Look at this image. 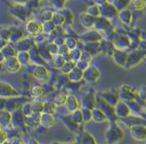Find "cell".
Masks as SVG:
<instances>
[{
    "label": "cell",
    "mask_w": 146,
    "mask_h": 144,
    "mask_svg": "<svg viewBox=\"0 0 146 144\" xmlns=\"http://www.w3.org/2000/svg\"><path fill=\"white\" fill-rule=\"evenodd\" d=\"M137 94V91L131 85L124 83L120 85L119 87V97L123 100L131 102L135 98Z\"/></svg>",
    "instance_id": "cell-1"
},
{
    "label": "cell",
    "mask_w": 146,
    "mask_h": 144,
    "mask_svg": "<svg viewBox=\"0 0 146 144\" xmlns=\"http://www.w3.org/2000/svg\"><path fill=\"white\" fill-rule=\"evenodd\" d=\"M100 75L101 73L99 68L93 65H90L84 71V79L89 83L96 82L100 79Z\"/></svg>",
    "instance_id": "cell-2"
},
{
    "label": "cell",
    "mask_w": 146,
    "mask_h": 144,
    "mask_svg": "<svg viewBox=\"0 0 146 144\" xmlns=\"http://www.w3.org/2000/svg\"><path fill=\"white\" fill-rule=\"evenodd\" d=\"M27 32L32 36H38L43 32V23L39 20H30L26 24Z\"/></svg>",
    "instance_id": "cell-3"
},
{
    "label": "cell",
    "mask_w": 146,
    "mask_h": 144,
    "mask_svg": "<svg viewBox=\"0 0 146 144\" xmlns=\"http://www.w3.org/2000/svg\"><path fill=\"white\" fill-rule=\"evenodd\" d=\"M145 56V54L141 51H133V52L129 53L125 67L130 69V68L137 66L138 64L141 63Z\"/></svg>",
    "instance_id": "cell-4"
},
{
    "label": "cell",
    "mask_w": 146,
    "mask_h": 144,
    "mask_svg": "<svg viewBox=\"0 0 146 144\" xmlns=\"http://www.w3.org/2000/svg\"><path fill=\"white\" fill-rule=\"evenodd\" d=\"M3 64L7 71H8L9 73H17L20 70L22 66L16 56L4 59Z\"/></svg>",
    "instance_id": "cell-5"
},
{
    "label": "cell",
    "mask_w": 146,
    "mask_h": 144,
    "mask_svg": "<svg viewBox=\"0 0 146 144\" xmlns=\"http://www.w3.org/2000/svg\"><path fill=\"white\" fill-rule=\"evenodd\" d=\"M80 39L85 43L88 42H99L103 40L102 35L96 30H89L82 34Z\"/></svg>",
    "instance_id": "cell-6"
},
{
    "label": "cell",
    "mask_w": 146,
    "mask_h": 144,
    "mask_svg": "<svg viewBox=\"0 0 146 144\" xmlns=\"http://www.w3.org/2000/svg\"><path fill=\"white\" fill-rule=\"evenodd\" d=\"M19 94L11 84L6 82H1V97L2 98H13L19 96Z\"/></svg>",
    "instance_id": "cell-7"
},
{
    "label": "cell",
    "mask_w": 146,
    "mask_h": 144,
    "mask_svg": "<svg viewBox=\"0 0 146 144\" xmlns=\"http://www.w3.org/2000/svg\"><path fill=\"white\" fill-rule=\"evenodd\" d=\"M100 15H101V16L107 18L108 19L114 18L118 14L117 9L113 5L110 4L108 3L100 6Z\"/></svg>",
    "instance_id": "cell-8"
},
{
    "label": "cell",
    "mask_w": 146,
    "mask_h": 144,
    "mask_svg": "<svg viewBox=\"0 0 146 144\" xmlns=\"http://www.w3.org/2000/svg\"><path fill=\"white\" fill-rule=\"evenodd\" d=\"M32 75L38 80L44 81L49 76L47 69L43 65H36L32 70Z\"/></svg>",
    "instance_id": "cell-9"
},
{
    "label": "cell",
    "mask_w": 146,
    "mask_h": 144,
    "mask_svg": "<svg viewBox=\"0 0 146 144\" xmlns=\"http://www.w3.org/2000/svg\"><path fill=\"white\" fill-rule=\"evenodd\" d=\"M128 55L129 54L125 51H120V50H116L114 52L112 59L113 61L115 62V63L117 64L119 67H125L126 63H127V59H128Z\"/></svg>",
    "instance_id": "cell-10"
},
{
    "label": "cell",
    "mask_w": 146,
    "mask_h": 144,
    "mask_svg": "<svg viewBox=\"0 0 146 144\" xmlns=\"http://www.w3.org/2000/svg\"><path fill=\"white\" fill-rule=\"evenodd\" d=\"M100 45L101 52H103L104 55L107 56H111V57L113 56V54L116 50L113 42L103 39L100 42Z\"/></svg>",
    "instance_id": "cell-11"
},
{
    "label": "cell",
    "mask_w": 146,
    "mask_h": 144,
    "mask_svg": "<svg viewBox=\"0 0 146 144\" xmlns=\"http://www.w3.org/2000/svg\"><path fill=\"white\" fill-rule=\"evenodd\" d=\"M97 18H95L88 15V13H83L80 15V22L81 25L85 28H91L94 26Z\"/></svg>",
    "instance_id": "cell-12"
},
{
    "label": "cell",
    "mask_w": 146,
    "mask_h": 144,
    "mask_svg": "<svg viewBox=\"0 0 146 144\" xmlns=\"http://www.w3.org/2000/svg\"><path fill=\"white\" fill-rule=\"evenodd\" d=\"M131 134L137 140H144L146 139V128L142 126L136 125L131 128Z\"/></svg>",
    "instance_id": "cell-13"
},
{
    "label": "cell",
    "mask_w": 146,
    "mask_h": 144,
    "mask_svg": "<svg viewBox=\"0 0 146 144\" xmlns=\"http://www.w3.org/2000/svg\"><path fill=\"white\" fill-rule=\"evenodd\" d=\"M113 43H114V46L116 47V50L125 51V49L130 47V39L125 35L124 36L120 35V37L116 38V41Z\"/></svg>",
    "instance_id": "cell-14"
},
{
    "label": "cell",
    "mask_w": 146,
    "mask_h": 144,
    "mask_svg": "<svg viewBox=\"0 0 146 144\" xmlns=\"http://www.w3.org/2000/svg\"><path fill=\"white\" fill-rule=\"evenodd\" d=\"M94 27L96 29H98V30L107 31L112 26H111V22H110L108 18L103 17V16H100L99 18H96Z\"/></svg>",
    "instance_id": "cell-15"
},
{
    "label": "cell",
    "mask_w": 146,
    "mask_h": 144,
    "mask_svg": "<svg viewBox=\"0 0 146 144\" xmlns=\"http://www.w3.org/2000/svg\"><path fill=\"white\" fill-rule=\"evenodd\" d=\"M34 41L30 38H22L17 42L18 49L19 51H28L33 47Z\"/></svg>",
    "instance_id": "cell-16"
},
{
    "label": "cell",
    "mask_w": 146,
    "mask_h": 144,
    "mask_svg": "<svg viewBox=\"0 0 146 144\" xmlns=\"http://www.w3.org/2000/svg\"><path fill=\"white\" fill-rule=\"evenodd\" d=\"M64 105L68 110H70V111H74V110L78 109V107H79V102H78L77 98H76V97L75 95L68 94Z\"/></svg>",
    "instance_id": "cell-17"
},
{
    "label": "cell",
    "mask_w": 146,
    "mask_h": 144,
    "mask_svg": "<svg viewBox=\"0 0 146 144\" xmlns=\"http://www.w3.org/2000/svg\"><path fill=\"white\" fill-rule=\"evenodd\" d=\"M84 51H87L88 53H90L92 56L97 55L101 52L100 49V45L99 42H88L85 43V47L84 48Z\"/></svg>",
    "instance_id": "cell-18"
},
{
    "label": "cell",
    "mask_w": 146,
    "mask_h": 144,
    "mask_svg": "<svg viewBox=\"0 0 146 144\" xmlns=\"http://www.w3.org/2000/svg\"><path fill=\"white\" fill-rule=\"evenodd\" d=\"M116 112L120 116L127 117L130 113V109L129 106L125 102L120 101L118 102V103L116 105Z\"/></svg>",
    "instance_id": "cell-19"
},
{
    "label": "cell",
    "mask_w": 146,
    "mask_h": 144,
    "mask_svg": "<svg viewBox=\"0 0 146 144\" xmlns=\"http://www.w3.org/2000/svg\"><path fill=\"white\" fill-rule=\"evenodd\" d=\"M68 75L69 79L71 81L79 82L84 79V71L76 66V67L74 68Z\"/></svg>",
    "instance_id": "cell-20"
},
{
    "label": "cell",
    "mask_w": 146,
    "mask_h": 144,
    "mask_svg": "<svg viewBox=\"0 0 146 144\" xmlns=\"http://www.w3.org/2000/svg\"><path fill=\"white\" fill-rule=\"evenodd\" d=\"M118 17L120 21L125 25H129L132 21V13L129 9H124L118 14Z\"/></svg>",
    "instance_id": "cell-21"
},
{
    "label": "cell",
    "mask_w": 146,
    "mask_h": 144,
    "mask_svg": "<svg viewBox=\"0 0 146 144\" xmlns=\"http://www.w3.org/2000/svg\"><path fill=\"white\" fill-rule=\"evenodd\" d=\"M52 21L56 26L64 25L66 22V16H65L64 13L61 12V11L54 12V15H53Z\"/></svg>",
    "instance_id": "cell-22"
},
{
    "label": "cell",
    "mask_w": 146,
    "mask_h": 144,
    "mask_svg": "<svg viewBox=\"0 0 146 144\" xmlns=\"http://www.w3.org/2000/svg\"><path fill=\"white\" fill-rule=\"evenodd\" d=\"M10 29L11 31L10 41L18 42L19 40H21L23 38V33L21 29H19L17 26H13V28H10Z\"/></svg>",
    "instance_id": "cell-23"
},
{
    "label": "cell",
    "mask_w": 146,
    "mask_h": 144,
    "mask_svg": "<svg viewBox=\"0 0 146 144\" xmlns=\"http://www.w3.org/2000/svg\"><path fill=\"white\" fill-rule=\"evenodd\" d=\"M40 122L44 127H50L54 125L55 123V119L52 116V114L43 113L40 117Z\"/></svg>",
    "instance_id": "cell-24"
},
{
    "label": "cell",
    "mask_w": 146,
    "mask_h": 144,
    "mask_svg": "<svg viewBox=\"0 0 146 144\" xmlns=\"http://www.w3.org/2000/svg\"><path fill=\"white\" fill-rule=\"evenodd\" d=\"M31 95L34 98H39L43 96L45 93V89L41 85H35L31 89Z\"/></svg>",
    "instance_id": "cell-25"
},
{
    "label": "cell",
    "mask_w": 146,
    "mask_h": 144,
    "mask_svg": "<svg viewBox=\"0 0 146 144\" xmlns=\"http://www.w3.org/2000/svg\"><path fill=\"white\" fill-rule=\"evenodd\" d=\"M16 57L22 66H27L31 61V55L28 51H19Z\"/></svg>",
    "instance_id": "cell-26"
},
{
    "label": "cell",
    "mask_w": 146,
    "mask_h": 144,
    "mask_svg": "<svg viewBox=\"0 0 146 144\" xmlns=\"http://www.w3.org/2000/svg\"><path fill=\"white\" fill-rule=\"evenodd\" d=\"M52 63L54 65V67L57 69H61V67L64 65V63H66V59H65L64 56H63L60 54H58V55H54L52 57Z\"/></svg>",
    "instance_id": "cell-27"
},
{
    "label": "cell",
    "mask_w": 146,
    "mask_h": 144,
    "mask_svg": "<svg viewBox=\"0 0 146 144\" xmlns=\"http://www.w3.org/2000/svg\"><path fill=\"white\" fill-rule=\"evenodd\" d=\"M1 55L4 59L14 57V56H15V50L11 45L7 44L4 47L1 48Z\"/></svg>",
    "instance_id": "cell-28"
},
{
    "label": "cell",
    "mask_w": 146,
    "mask_h": 144,
    "mask_svg": "<svg viewBox=\"0 0 146 144\" xmlns=\"http://www.w3.org/2000/svg\"><path fill=\"white\" fill-rule=\"evenodd\" d=\"M83 105L85 106V108L91 109L95 106V98L91 94H87L83 98Z\"/></svg>",
    "instance_id": "cell-29"
},
{
    "label": "cell",
    "mask_w": 146,
    "mask_h": 144,
    "mask_svg": "<svg viewBox=\"0 0 146 144\" xmlns=\"http://www.w3.org/2000/svg\"><path fill=\"white\" fill-rule=\"evenodd\" d=\"M44 102L39 98H35V100L31 102V108L34 113H39L43 111Z\"/></svg>",
    "instance_id": "cell-30"
},
{
    "label": "cell",
    "mask_w": 146,
    "mask_h": 144,
    "mask_svg": "<svg viewBox=\"0 0 146 144\" xmlns=\"http://www.w3.org/2000/svg\"><path fill=\"white\" fill-rule=\"evenodd\" d=\"M131 0H113L112 5L117 9L118 11H120L124 9L127 8Z\"/></svg>",
    "instance_id": "cell-31"
},
{
    "label": "cell",
    "mask_w": 146,
    "mask_h": 144,
    "mask_svg": "<svg viewBox=\"0 0 146 144\" xmlns=\"http://www.w3.org/2000/svg\"><path fill=\"white\" fill-rule=\"evenodd\" d=\"M82 51L76 47V48L70 51V52H69V59H70V60H72V62L76 63L80 59Z\"/></svg>",
    "instance_id": "cell-32"
},
{
    "label": "cell",
    "mask_w": 146,
    "mask_h": 144,
    "mask_svg": "<svg viewBox=\"0 0 146 144\" xmlns=\"http://www.w3.org/2000/svg\"><path fill=\"white\" fill-rule=\"evenodd\" d=\"M76 63L72 62V60H68V61H66V63L64 65L61 67L60 69V71L62 72L63 74H66V75H68L70 72L72 71L74 68L76 67Z\"/></svg>",
    "instance_id": "cell-33"
},
{
    "label": "cell",
    "mask_w": 146,
    "mask_h": 144,
    "mask_svg": "<svg viewBox=\"0 0 146 144\" xmlns=\"http://www.w3.org/2000/svg\"><path fill=\"white\" fill-rule=\"evenodd\" d=\"M86 13H88V15H90L92 16H93L95 18H99L100 16H101L100 15V8L98 5L95 4L89 7L87 9Z\"/></svg>",
    "instance_id": "cell-34"
},
{
    "label": "cell",
    "mask_w": 146,
    "mask_h": 144,
    "mask_svg": "<svg viewBox=\"0 0 146 144\" xmlns=\"http://www.w3.org/2000/svg\"><path fill=\"white\" fill-rule=\"evenodd\" d=\"M131 6L135 11H141L146 7L145 0H131Z\"/></svg>",
    "instance_id": "cell-35"
},
{
    "label": "cell",
    "mask_w": 146,
    "mask_h": 144,
    "mask_svg": "<svg viewBox=\"0 0 146 144\" xmlns=\"http://www.w3.org/2000/svg\"><path fill=\"white\" fill-rule=\"evenodd\" d=\"M56 108V104L55 102H44L43 105V113H47V114H52L53 113Z\"/></svg>",
    "instance_id": "cell-36"
},
{
    "label": "cell",
    "mask_w": 146,
    "mask_h": 144,
    "mask_svg": "<svg viewBox=\"0 0 146 144\" xmlns=\"http://www.w3.org/2000/svg\"><path fill=\"white\" fill-rule=\"evenodd\" d=\"M56 26L52 22V21L44 22H43V33L47 34H52L54 30H56Z\"/></svg>",
    "instance_id": "cell-37"
},
{
    "label": "cell",
    "mask_w": 146,
    "mask_h": 144,
    "mask_svg": "<svg viewBox=\"0 0 146 144\" xmlns=\"http://www.w3.org/2000/svg\"><path fill=\"white\" fill-rule=\"evenodd\" d=\"M103 98H104L108 102H109L112 105H113L112 103H115L116 105L118 103L117 97L112 92H104V93H103Z\"/></svg>",
    "instance_id": "cell-38"
},
{
    "label": "cell",
    "mask_w": 146,
    "mask_h": 144,
    "mask_svg": "<svg viewBox=\"0 0 146 144\" xmlns=\"http://www.w3.org/2000/svg\"><path fill=\"white\" fill-rule=\"evenodd\" d=\"M77 40L76 38H74L73 37H67L65 38V42L64 44L68 47L69 50H72V49H75L77 47Z\"/></svg>",
    "instance_id": "cell-39"
},
{
    "label": "cell",
    "mask_w": 146,
    "mask_h": 144,
    "mask_svg": "<svg viewBox=\"0 0 146 144\" xmlns=\"http://www.w3.org/2000/svg\"><path fill=\"white\" fill-rule=\"evenodd\" d=\"M109 130H110V129H109ZM115 135L117 136L118 138H120L121 135H122L121 131H120V129L119 127H115L111 128V130L109 131V133H108V136H107V137L109 138V140H112L114 137H116Z\"/></svg>",
    "instance_id": "cell-40"
},
{
    "label": "cell",
    "mask_w": 146,
    "mask_h": 144,
    "mask_svg": "<svg viewBox=\"0 0 146 144\" xmlns=\"http://www.w3.org/2000/svg\"><path fill=\"white\" fill-rule=\"evenodd\" d=\"M92 117L96 122H102L105 119L104 114L99 109H94L92 111Z\"/></svg>",
    "instance_id": "cell-41"
},
{
    "label": "cell",
    "mask_w": 146,
    "mask_h": 144,
    "mask_svg": "<svg viewBox=\"0 0 146 144\" xmlns=\"http://www.w3.org/2000/svg\"><path fill=\"white\" fill-rule=\"evenodd\" d=\"M53 15H54V12L53 11H50V10H45L41 14V18H42V20L43 22L52 21Z\"/></svg>",
    "instance_id": "cell-42"
},
{
    "label": "cell",
    "mask_w": 146,
    "mask_h": 144,
    "mask_svg": "<svg viewBox=\"0 0 146 144\" xmlns=\"http://www.w3.org/2000/svg\"><path fill=\"white\" fill-rule=\"evenodd\" d=\"M67 98H68V95L66 94L59 93L55 98L54 102H56V105H63V104H65Z\"/></svg>",
    "instance_id": "cell-43"
},
{
    "label": "cell",
    "mask_w": 146,
    "mask_h": 144,
    "mask_svg": "<svg viewBox=\"0 0 146 144\" xmlns=\"http://www.w3.org/2000/svg\"><path fill=\"white\" fill-rule=\"evenodd\" d=\"M72 119L77 123H80L84 120V116L82 111L80 110H76L72 111Z\"/></svg>",
    "instance_id": "cell-44"
},
{
    "label": "cell",
    "mask_w": 146,
    "mask_h": 144,
    "mask_svg": "<svg viewBox=\"0 0 146 144\" xmlns=\"http://www.w3.org/2000/svg\"><path fill=\"white\" fill-rule=\"evenodd\" d=\"M13 15H15L18 18H19V19H21V20H25L27 17V13L26 12V11H24L23 9H20V11H19V9H15V12H13Z\"/></svg>",
    "instance_id": "cell-45"
},
{
    "label": "cell",
    "mask_w": 146,
    "mask_h": 144,
    "mask_svg": "<svg viewBox=\"0 0 146 144\" xmlns=\"http://www.w3.org/2000/svg\"><path fill=\"white\" fill-rule=\"evenodd\" d=\"M59 46L58 45H56V43H51V44H49L48 46H47V50L49 51V53L52 55V56H54V55H58L59 54Z\"/></svg>",
    "instance_id": "cell-46"
},
{
    "label": "cell",
    "mask_w": 146,
    "mask_h": 144,
    "mask_svg": "<svg viewBox=\"0 0 146 144\" xmlns=\"http://www.w3.org/2000/svg\"><path fill=\"white\" fill-rule=\"evenodd\" d=\"M92 59V55H91L90 53L87 52V51H84L82 52L81 57H80V59L79 61H81V62H84V63H90L91 60Z\"/></svg>",
    "instance_id": "cell-47"
},
{
    "label": "cell",
    "mask_w": 146,
    "mask_h": 144,
    "mask_svg": "<svg viewBox=\"0 0 146 144\" xmlns=\"http://www.w3.org/2000/svg\"><path fill=\"white\" fill-rule=\"evenodd\" d=\"M11 31L10 28H3L1 30V38H3L6 40H10Z\"/></svg>",
    "instance_id": "cell-48"
},
{
    "label": "cell",
    "mask_w": 146,
    "mask_h": 144,
    "mask_svg": "<svg viewBox=\"0 0 146 144\" xmlns=\"http://www.w3.org/2000/svg\"><path fill=\"white\" fill-rule=\"evenodd\" d=\"M65 1L66 0H52V3L53 6L56 9H63L64 7Z\"/></svg>",
    "instance_id": "cell-49"
},
{
    "label": "cell",
    "mask_w": 146,
    "mask_h": 144,
    "mask_svg": "<svg viewBox=\"0 0 146 144\" xmlns=\"http://www.w3.org/2000/svg\"><path fill=\"white\" fill-rule=\"evenodd\" d=\"M137 95L141 99L146 101V86H143L137 90Z\"/></svg>",
    "instance_id": "cell-50"
},
{
    "label": "cell",
    "mask_w": 146,
    "mask_h": 144,
    "mask_svg": "<svg viewBox=\"0 0 146 144\" xmlns=\"http://www.w3.org/2000/svg\"><path fill=\"white\" fill-rule=\"evenodd\" d=\"M65 42V38H63L62 36H57L55 39H54V43H56V45H58L59 47L64 44Z\"/></svg>",
    "instance_id": "cell-51"
},
{
    "label": "cell",
    "mask_w": 146,
    "mask_h": 144,
    "mask_svg": "<svg viewBox=\"0 0 146 144\" xmlns=\"http://www.w3.org/2000/svg\"><path fill=\"white\" fill-rule=\"evenodd\" d=\"M13 3H17V4L19 5H23V4H25L27 3H28L30 0H11Z\"/></svg>",
    "instance_id": "cell-52"
},
{
    "label": "cell",
    "mask_w": 146,
    "mask_h": 144,
    "mask_svg": "<svg viewBox=\"0 0 146 144\" xmlns=\"http://www.w3.org/2000/svg\"><path fill=\"white\" fill-rule=\"evenodd\" d=\"M95 3H96V4L98 5L99 7L100 6H102V5L105 4V3H108V0H94Z\"/></svg>",
    "instance_id": "cell-53"
},
{
    "label": "cell",
    "mask_w": 146,
    "mask_h": 144,
    "mask_svg": "<svg viewBox=\"0 0 146 144\" xmlns=\"http://www.w3.org/2000/svg\"><path fill=\"white\" fill-rule=\"evenodd\" d=\"M1 135H2V140H3V141H4V140L6 139V134H5V132L2 131V132H1Z\"/></svg>",
    "instance_id": "cell-54"
},
{
    "label": "cell",
    "mask_w": 146,
    "mask_h": 144,
    "mask_svg": "<svg viewBox=\"0 0 146 144\" xmlns=\"http://www.w3.org/2000/svg\"><path fill=\"white\" fill-rule=\"evenodd\" d=\"M145 102H146V101H145Z\"/></svg>",
    "instance_id": "cell-55"
}]
</instances>
